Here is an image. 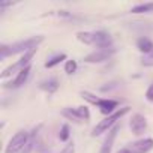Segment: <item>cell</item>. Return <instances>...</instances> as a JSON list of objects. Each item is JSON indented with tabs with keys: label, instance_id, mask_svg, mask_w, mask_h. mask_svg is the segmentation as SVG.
<instances>
[{
	"label": "cell",
	"instance_id": "obj_1",
	"mask_svg": "<svg viewBox=\"0 0 153 153\" xmlns=\"http://www.w3.org/2000/svg\"><path fill=\"white\" fill-rule=\"evenodd\" d=\"M44 42V36H32L27 38L24 41H18L14 42L11 45H0V59H6L9 56H15V54H26L30 50H35L39 47V44Z\"/></svg>",
	"mask_w": 153,
	"mask_h": 153
},
{
	"label": "cell",
	"instance_id": "obj_2",
	"mask_svg": "<svg viewBox=\"0 0 153 153\" xmlns=\"http://www.w3.org/2000/svg\"><path fill=\"white\" fill-rule=\"evenodd\" d=\"M129 111H131V107H122V108H119L114 114H111V116L105 117L104 120H101V122L93 128L92 137H99V135H102L104 132H108L110 129H113V128L117 125V122H119L123 116H126Z\"/></svg>",
	"mask_w": 153,
	"mask_h": 153
},
{
	"label": "cell",
	"instance_id": "obj_3",
	"mask_svg": "<svg viewBox=\"0 0 153 153\" xmlns=\"http://www.w3.org/2000/svg\"><path fill=\"white\" fill-rule=\"evenodd\" d=\"M36 51H38V48H35V50H30L29 53L23 54L20 60H17L14 65H11V66H8L6 69H3V72L0 74V78H2V80H5V78H8V76H11L14 72H17V74H18V72H21L23 69H26L27 66H30V62H32L33 56L36 54Z\"/></svg>",
	"mask_w": 153,
	"mask_h": 153
},
{
	"label": "cell",
	"instance_id": "obj_4",
	"mask_svg": "<svg viewBox=\"0 0 153 153\" xmlns=\"http://www.w3.org/2000/svg\"><path fill=\"white\" fill-rule=\"evenodd\" d=\"M27 140H29V132L21 129L18 132H15L12 135V138L9 140V143L6 144V149H5V153H23L26 144H27Z\"/></svg>",
	"mask_w": 153,
	"mask_h": 153
},
{
	"label": "cell",
	"instance_id": "obj_5",
	"mask_svg": "<svg viewBox=\"0 0 153 153\" xmlns=\"http://www.w3.org/2000/svg\"><path fill=\"white\" fill-rule=\"evenodd\" d=\"M116 53V48H107V50H96V51H92L90 54H87L84 57V62L86 63H102L105 60H108L113 54Z\"/></svg>",
	"mask_w": 153,
	"mask_h": 153
},
{
	"label": "cell",
	"instance_id": "obj_6",
	"mask_svg": "<svg viewBox=\"0 0 153 153\" xmlns=\"http://www.w3.org/2000/svg\"><path fill=\"white\" fill-rule=\"evenodd\" d=\"M129 128H131V132L135 135V137H140L146 132L147 129V119L143 116V114H134L129 120Z\"/></svg>",
	"mask_w": 153,
	"mask_h": 153
},
{
	"label": "cell",
	"instance_id": "obj_7",
	"mask_svg": "<svg viewBox=\"0 0 153 153\" xmlns=\"http://www.w3.org/2000/svg\"><path fill=\"white\" fill-rule=\"evenodd\" d=\"M93 35H95L93 47H96L98 50L113 48V38H111L110 33H107L104 30H98V32H93Z\"/></svg>",
	"mask_w": 153,
	"mask_h": 153
},
{
	"label": "cell",
	"instance_id": "obj_8",
	"mask_svg": "<svg viewBox=\"0 0 153 153\" xmlns=\"http://www.w3.org/2000/svg\"><path fill=\"white\" fill-rule=\"evenodd\" d=\"M131 153H149L153 149V138H143L128 146Z\"/></svg>",
	"mask_w": 153,
	"mask_h": 153
},
{
	"label": "cell",
	"instance_id": "obj_9",
	"mask_svg": "<svg viewBox=\"0 0 153 153\" xmlns=\"http://www.w3.org/2000/svg\"><path fill=\"white\" fill-rule=\"evenodd\" d=\"M44 128V125H38L35 126L30 132H29V140H27V144L23 150V153H32L36 147H38V143H39V134H41V129Z\"/></svg>",
	"mask_w": 153,
	"mask_h": 153
},
{
	"label": "cell",
	"instance_id": "obj_10",
	"mask_svg": "<svg viewBox=\"0 0 153 153\" xmlns=\"http://www.w3.org/2000/svg\"><path fill=\"white\" fill-rule=\"evenodd\" d=\"M30 72H32V66H27L26 69H23L21 72H18V74H17V76H15V78H14L11 83L3 84V87H5V89H20V87L27 81Z\"/></svg>",
	"mask_w": 153,
	"mask_h": 153
},
{
	"label": "cell",
	"instance_id": "obj_11",
	"mask_svg": "<svg viewBox=\"0 0 153 153\" xmlns=\"http://www.w3.org/2000/svg\"><path fill=\"white\" fill-rule=\"evenodd\" d=\"M119 131H120V126H119V125H116L113 129L108 131V134H107V137H105V140H104V143H102V146H101L99 153H111L113 144H114V140H116Z\"/></svg>",
	"mask_w": 153,
	"mask_h": 153
},
{
	"label": "cell",
	"instance_id": "obj_12",
	"mask_svg": "<svg viewBox=\"0 0 153 153\" xmlns=\"http://www.w3.org/2000/svg\"><path fill=\"white\" fill-rule=\"evenodd\" d=\"M117 105H119V101H116V99H101L99 104H98V108L104 116L108 117V116H111L117 111L116 110Z\"/></svg>",
	"mask_w": 153,
	"mask_h": 153
},
{
	"label": "cell",
	"instance_id": "obj_13",
	"mask_svg": "<svg viewBox=\"0 0 153 153\" xmlns=\"http://www.w3.org/2000/svg\"><path fill=\"white\" fill-rule=\"evenodd\" d=\"M59 86H60V83H59L57 78H54V76H51V78H47V80H42V81L39 83V89L44 90V92H47V93H54V92H57V90H59Z\"/></svg>",
	"mask_w": 153,
	"mask_h": 153
},
{
	"label": "cell",
	"instance_id": "obj_14",
	"mask_svg": "<svg viewBox=\"0 0 153 153\" xmlns=\"http://www.w3.org/2000/svg\"><path fill=\"white\" fill-rule=\"evenodd\" d=\"M62 116L66 117L68 120H72L74 123H86L83 120V117L80 116V113H78V110H76V108H71V107L63 108L62 110Z\"/></svg>",
	"mask_w": 153,
	"mask_h": 153
},
{
	"label": "cell",
	"instance_id": "obj_15",
	"mask_svg": "<svg viewBox=\"0 0 153 153\" xmlns=\"http://www.w3.org/2000/svg\"><path fill=\"white\" fill-rule=\"evenodd\" d=\"M137 48L146 56V54H150L152 51H153V41L152 39H149V38H146V36H143V38H140L138 41H137Z\"/></svg>",
	"mask_w": 153,
	"mask_h": 153
},
{
	"label": "cell",
	"instance_id": "obj_16",
	"mask_svg": "<svg viewBox=\"0 0 153 153\" xmlns=\"http://www.w3.org/2000/svg\"><path fill=\"white\" fill-rule=\"evenodd\" d=\"M76 39L86 45H93L95 35H93V32H78L76 33Z\"/></svg>",
	"mask_w": 153,
	"mask_h": 153
},
{
	"label": "cell",
	"instance_id": "obj_17",
	"mask_svg": "<svg viewBox=\"0 0 153 153\" xmlns=\"http://www.w3.org/2000/svg\"><path fill=\"white\" fill-rule=\"evenodd\" d=\"M68 59V56L65 54V53H62V54H57V56H54V57H51L50 60H47L45 62V68L47 69H51V68H54V66H57V65H60L63 60H66Z\"/></svg>",
	"mask_w": 153,
	"mask_h": 153
},
{
	"label": "cell",
	"instance_id": "obj_18",
	"mask_svg": "<svg viewBox=\"0 0 153 153\" xmlns=\"http://www.w3.org/2000/svg\"><path fill=\"white\" fill-rule=\"evenodd\" d=\"M132 14H149V12H153V2L150 3H141V5H137L131 9Z\"/></svg>",
	"mask_w": 153,
	"mask_h": 153
},
{
	"label": "cell",
	"instance_id": "obj_19",
	"mask_svg": "<svg viewBox=\"0 0 153 153\" xmlns=\"http://www.w3.org/2000/svg\"><path fill=\"white\" fill-rule=\"evenodd\" d=\"M81 98L86 99L87 102H90L92 105H96V107H98V104H99V101H101V98L95 96V95L90 93V92H81Z\"/></svg>",
	"mask_w": 153,
	"mask_h": 153
},
{
	"label": "cell",
	"instance_id": "obj_20",
	"mask_svg": "<svg viewBox=\"0 0 153 153\" xmlns=\"http://www.w3.org/2000/svg\"><path fill=\"white\" fill-rule=\"evenodd\" d=\"M69 137H71V131H69V125H62L60 128V132H59V140L66 143L69 141Z\"/></svg>",
	"mask_w": 153,
	"mask_h": 153
},
{
	"label": "cell",
	"instance_id": "obj_21",
	"mask_svg": "<svg viewBox=\"0 0 153 153\" xmlns=\"http://www.w3.org/2000/svg\"><path fill=\"white\" fill-rule=\"evenodd\" d=\"M76 68H78V65H76L75 60H66V63H65V72H66L68 75L75 74V72H76Z\"/></svg>",
	"mask_w": 153,
	"mask_h": 153
},
{
	"label": "cell",
	"instance_id": "obj_22",
	"mask_svg": "<svg viewBox=\"0 0 153 153\" xmlns=\"http://www.w3.org/2000/svg\"><path fill=\"white\" fill-rule=\"evenodd\" d=\"M141 65L146 66V68H152L153 66V51L150 54H146L141 57Z\"/></svg>",
	"mask_w": 153,
	"mask_h": 153
},
{
	"label": "cell",
	"instance_id": "obj_23",
	"mask_svg": "<svg viewBox=\"0 0 153 153\" xmlns=\"http://www.w3.org/2000/svg\"><path fill=\"white\" fill-rule=\"evenodd\" d=\"M57 153H75V144H74V141H69L65 146V149L62 152H57Z\"/></svg>",
	"mask_w": 153,
	"mask_h": 153
},
{
	"label": "cell",
	"instance_id": "obj_24",
	"mask_svg": "<svg viewBox=\"0 0 153 153\" xmlns=\"http://www.w3.org/2000/svg\"><path fill=\"white\" fill-rule=\"evenodd\" d=\"M146 99H147L149 102H153V83L149 86V89H147V92H146Z\"/></svg>",
	"mask_w": 153,
	"mask_h": 153
},
{
	"label": "cell",
	"instance_id": "obj_25",
	"mask_svg": "<svg viewBox=\"0 0 153 153\" xmlns=\"http://www.w3.org/2000/svg\"><path fill=\"white\" fill-rule=\"evenodd\" d=\"M15 2H0V11H2L3 8H6V6H12Z\"/></svg>",
	"mask_w": 153,
	"mask_h": 153
},
{
	"label": "cell",
	"instance_id": "obj_26",
	"mask_svg": "<svg viewBox=\"0 0 153 153\" xmlns=\"http://www.w3.org/2000/svg\"><path fill=\"white\" fill-rule=\"evenodd\" d=\"M117 153H131V150H129L128 147H125V149H120Z\"/></svg>",
	"mask_w": 153,
	"mask_h": 153
}]
</instances>
